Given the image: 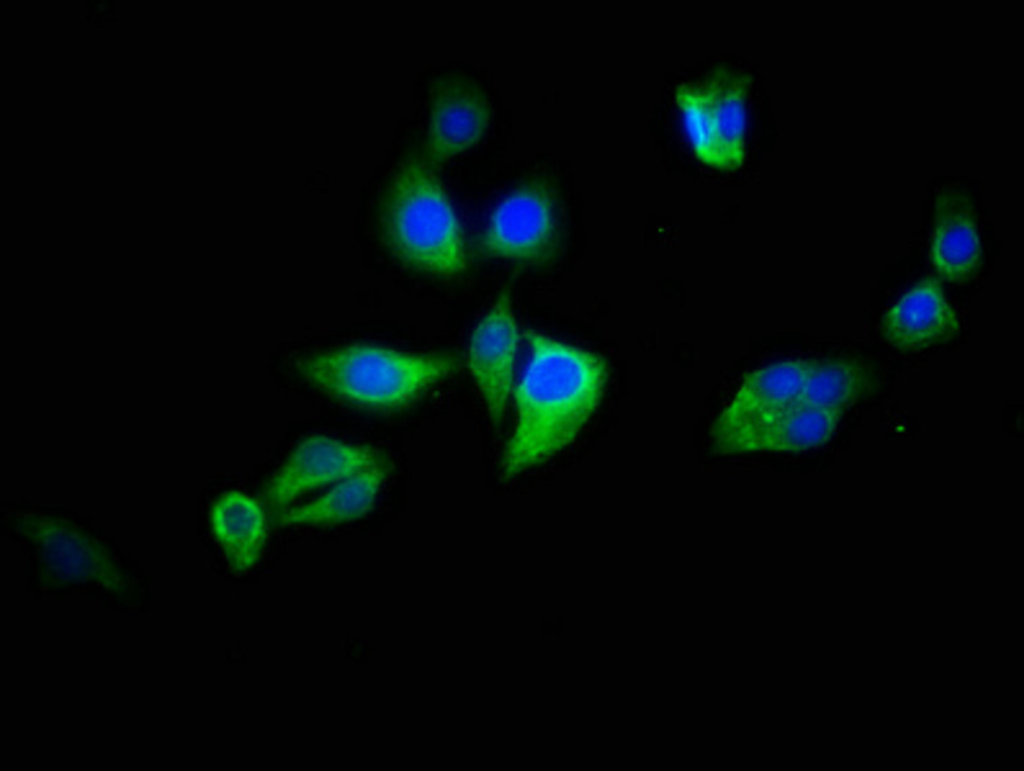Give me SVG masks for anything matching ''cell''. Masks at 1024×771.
Returning <instances> with one entry per match:
<instances>
[{
	"instance_id": "52a82bcc",
	"label": "cell",
	"mask_w": 1024,
	"mask_h": 771,
	"mask_svg": "<svg viewBox=\"0 0 1024 771\" xmlns=\"http://www.w3.org/2000/svg\"><path fill=\"white\" fill-rule=\"evenodd\" d=\"M811 360H785L746 376L713 427V444L747 434L798 405Z\"/></svg>"
},
{
	"instance_id": "6da1fadb",
	"label": "cell",
	"mask_w": 1024,
	"mask_h": 771,
	"mask_svg": "<svg viewBox=\"0 0 1024 771\" xmlns=\"http://www.w3.org/2000/svg\"><path fill=\"white\" fill-rule=\"evenodd\" d=\"M530 358L515 387L517 423L502 460L515 476L574 440L596 409L607 366L598 354L526 331Z\"/></svg>"
},
{
	"instance_id": "9a60e30c",
	"label": "cell",
	"mask_w": 1024,
	"mask_h": 771,
	"mask_svg": "<svg viewBox=\"0 0 1024 771\" xmlns=\"http://www.w3.org/2000/svg\"><path fill=\"white\" fill-rule=\"evenodd\" d=\"M213 533L236 570L251 567L259 558L266 537V517L250 496L229 491L211 510Z\"/></svg>"
},
{
	"instance_id": "3957f363",
	"label": "cell",
	"mask_w": 1024,
	"mask_h": 771,
	"mask_svg": "<svg viewBox=\"0 0 1024 771\" xmlns=\"http://www.w3.org/2000/svg\"><path fill=\"white\" fill-rule=\"evenodd\" d=\"M458 366V358L447 353L410 354L352 345L311 356L300 364V371L318 389L341 401L390 411L409 404Z\"/></svg>"
},
{
	"instance_id": "5bb4252c",
	"label": "cell",
	"mask_w": 1024,
	"mask_h": 771,
	"mask_svg": "<svg viewBox=\"0 0 1024 771\" xmlns=\"http://www.w3.org/2000/svg\"><path fill=\"white\" fill-rule=\"evenodd\" d=\"M384 478L385 470L380 464L363 469L344 478L318 499L285 510L279 523L334 525L359 519L372 509Z\"/></svg>"
},
{
	"instance_id": "ba28073f",
	"label": "cell",
	"mask_w": 1024,
	"mask_h": 771,
	"mask_svg": "<svg viewBox=\"0 0 1024 771\" xmlns=\"http://www.w3.org/2000/svg\"><path fill=\"white\" fill-rule=\"evenodd\" d=\"M490 115L487 96L476 81L443 75L434 85L422 159L432 168L469 149L484 134Z\"/></svg>"
},
{
	"instance_id": "8992f818",
	"label": "cell",
	"mask_w": 1024,
	"mask_h": 771,
	"mask_svg": "<svg viewBox=\"0 0 1024 771\" xmlns=\"http://www.w3.org/2000/svg\"><path fill=\"white\" fill-rule=\"evenodd\" d=\"M380 459V454L368 446L325 435L311 436L269 479L261 494L262 502L272 513H282L303 494L380 464Z\"/></svg>"
},
{
	"instance_id": "277c9868",
	"label": "cell",
	"mask_w": 1024,
	"mask_h": 771,
	"mask_svg": "<svg viewBox=\"0 0 1024 771\" xmlns=\"http://www.w3.org/2000/svg\"><path fill=\"white\" fill-rule=\"evenodd\" d=\"M747 79L716 71L708 79L677 87L682 113L695 156L719 170L741 166L745 156Z\"/></svg>"
},
{
	"instance_id": "5b68a950",
	"label": "cell",
	"mask_w": 1024,
	"mask_h": 771,
	"mask_svg": "<svg viewBox=\"0 0 1024 771\" xmlns=\"http://www.w3.org/2000/svg\"><path fill=\"white\" fill-rule=\"evenodd\" d=\"M559 240L556 201L541 177L526 180L494 210L480 238L481 250L497 258L539 264L555 253Z\"/></svg>"
},
{
	"instance_id": "7a4b0ae2",
	"label": "cell",
	"mask_w": 1024,
	"mask_h": 771,
	"mask_svg": "<svg viewBox=\"0 0 1024 771\" xmlns=\"http://www.w3.org/2000/svg\"><path fill=\"white\" fill-rule=\"evenodd\" d=\"M384 238L413 269L455 276L466 269L463 231L432 168L412 157L393 174L381 207Z\"/></svg>"
},
{
	"instance_id": "9c48e42d",
	"label": "cell",
	"mask_w": 1024,
	"mask_h": 771,
	"mask_svg": "<svg viewBox=\"0 0 1024 771\" xmlns=\"http://www.w3.org/2000/svg\"><path fill=\"white\" fill-rule=\"evenodd\" d=\"M519 331L507 293H502L478 323L468 348V368L488 413L498 424L511 394Z\"/></svg>"
},
{
	"instance_id": "4fadbf2b",
	"label": "cell",
	"mask_w": 1024,
	"mask_h": 771,
	"mask_svg": "<svg viewBox=\"0 0 1024 771\" xmlns=\"http://www.w3.org/2000/svg\"><path fill=\"white\" fill-rule=\"evenodd\" d=\"M842 409L798 404L742 436L715 446L720 454L802 452L825 444L839 423Z\"/></svg>"
},
{
	"instance_id": "7c38bea8",
	"label": "cell",
	"mask_w": 1024,
	"mask_h": 771,
	"mask_svg": "<svg viewBox=\"0 0 1024 771\" xmlns=\"http://www.w3.org/2000/svg\"><path fill=\"white\" fill-rule=\"evenodd\" d=\"M960 322L940 282L924 278L885 311L881 333L889 346L919 351L949 342Z\"/></svg>"
},
{
	"instance_id": "30bf717a",
	"label": "cell",
	"mask_w": 1024,
	"mask_h": 771,
	"mask_svg": "<svg viewBox=\"0 0 1024 771\" xmlns=\"http://www.w3.org/2000/svg\"><path fill=\"white\" fill-rule=\"evenodd\" d=\"M19 533L33 543L52 573L72 580L101 581L120 587V573L99 542L76 523L41 515L17 521Z\"/></svg>"
},
{
	"instance_id": "2e32d148",
	"label": "cell",
	"mask_w": 1024,
	"mask_h": 771,
	"mask_svg": "<svg viewBox=\"0 0 1024 771\" xmlns=\"http://www.w3.org/2000/svg\"><path fill=\"white\" fill-rule=\"evenodd\" d=\"M873 374L861 359L836 356L811 361L799 403L842 409L872 386Z\"/></svg>"
},
{
	"instance_id": "8fae6325",
	"label": "cell",
	"mask_w": 1024,
	"mask_h": 771,
	"mask_svg": "<svg viewBox=\"0 0 1024 771\" xmlns=\"http://www.w3.org/2000/svg\"><path fill=\"white\" fill-rule=\"evenodd\" d=\"M977 213L970 192L961 185L942 186L935 194L930 259L945 280L966 282L981 264Z\"/></svg>"
}]
</instances>
